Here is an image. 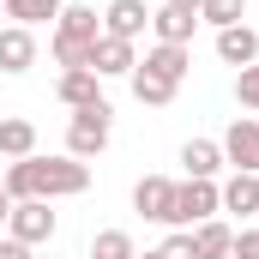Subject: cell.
I'll list each match as a JSON object with an SVG mask.
<instances>
[{"mask_svg":"<svg viewBox=\"0 0 259 259\" xmlns=\"http://www.w3.org/2000/svg\"><path fill=\"white\" fill-rule=\"evenodd\" d=\"M6 235H12V241H24V247L55 241V205H49V199H18V205H12V217H6Z\"/></svg>","mask_w":259,"mask_h":259,"instance_id":"obj_4","label":"cell"},{"mask_svg":"<svg viewBox=\"0 0 259 259\" xmlns=\"http://www.w3.org/2000/svg\"><path fill=\"white\" fill-rule=\"evenodd\" d=\"M253 6H259V0H253Z\"/></svg>","mask_w":259,"mask_h":259,"instance_id":"obj_32","label":"cell"},{"mask_svg":"<svg viewBox=\"0 0 259 259\" xmlns=\"http://www.w3.org/2000/svg\"><path fill=\"white\" fill-rule=\"evenodd\" d=\"M133 259H157V253H133Z\"/></svg>","mask_w":259,"mask_h":259,"instance_id":"obj_30","label":"cell"},{"mask_svg":"<svg viewBox=\"0 0 259 259\" xmlns=\"http://www.w3.org/2000/svg\"><path fill=\"white\" fill-rule=\"evenodd\" d=\"M61 6L66 0H0V12H6L12 24H24V30H30V24H55Z\"/></svg>","mask_w":259,"mask_h":259,"instance_id":"obj_19","label":"cell"},{"mask_svg":"<svg viewBox=\"0 0 259 259\" xmlns=\"http://www.w3.org/2000/svg\"><path fill=\"white\" fill-rule=\"evenodd\" d=\"M229 259H259V229H241L229 241Z\"/></svg>","mask_w":259,"mask_h":259,"instance_id":"obj_26","label":"cell"},{"mask_svg":"<svg viewBox=\"0 0 259 259\" xmlns=\"http://www.w3.org/2000/svg\"><path fill=\"white\" fill-rule=\"evenodd\" d=\"M36 247H24V241H12V235H0V259H30Z\"/></svg>","mask_w":259,"mask_h":259,"instance_id":"obj_27","label":"cell"},{"mask_svg":"<svg viewBox=\"0 0 259 259\" xmlns=\"http://www.w3.org/2000/svg\"><path fill=\"white\" fill-rule=\"evenodd\" d=\"M55 36H61V42H84V49H91V42L103 36V18H97L91 6H61V18H55Z\"/></svg>","mask_w":259,"mask_h":259,"instance_id":"obj_15","label":"cell"},{"mask_svg":"<svg viewBox=\"0 0 259 259\" xmlns=\"http://www.w3.org/2000/svg\"><path fill=\"white\" fill-rule=\"evenodd\" d=\"M0 18H6V12H0Z\"/></svg>","mask_w":259,"mask_h":259,"instance_id":"obj_31","label":"cell"},{"mask_svg":"<svg viewBox=\"0 0 259 259\" xmlns=\"http://www.w3.org/2000/svg\"><path fill=\"white\" fill-rule=\"evenodd\" d=\"M55 97H61L66 109H91V103H103V78L91 66H72V72L55 78Z\"/></svg>","mask_w":259,"mask_h":259,"instance_id":"obj_9","label":"cell"},{"mask_svg":"<svg viewBox=\"0 0 259 259\" xmlns=\"http://www.w3.org/2000/svg\"><path fill=\"white\" fill-rule=\"evenodd\" d=\"M187 235H193V253H199V259H229V241H235V229H229V223H217V217L193 223Z\"/></svg>","mask_w":259,"mask_h":259,"instance_id":"obj_17","label":"cell"},{"mask_svg":"<svg viewBox=\"0 0 259 259\" xmlns=\"http://www.w3.org/2000/svg\"><path fill=\"white\" fill-rule=\"evenodd\" d=\"M157 259H199L193 253V235H187V229H169V241L157 247Z\"/></svg>","mask_w":259,"mask_h":259,"instance_id":"obj_25","label":"cell"},{"mask_svg":"<svg viewBox=\"0 0 259 259\" xmlns=\"http://www.w3.org/2000/svg\"><path fill=\"white\" fill-rule=\"evenodd\" d=\"M145 24H151L145 0H109V12H103V36H121V42H139Z\"/></svg>","mask_w":259,"mask_h":259,"instance_id":"obj_8","label":"cell"},{"mask_svg":"<svg viewBox=\"0 0 259 259\" xmlns=\"http://www.w3.org/2000/svg\"><path fill=\"white\" fill-rule=\"evenodd\" d=\"M6 217H12V193L0 187V223H6Z\"/></svg>","mask_w":259,"mask_h":259,"instance_id":"obj_28","label":"cell"},{"mask_svg":"<svg viewBox=\"0 0 259 259\" xmlns=\"http://www.w3.org/2000/svg\"><path fill=\"white\" fill-rule=\"evenodd\" d=\"M18 157H36V121L0 115V163H18Z\"/></svg>","mask_w":259,"mask_h":259,"instance_id":"obj_13","label":"cell"},{"mask_svg":"<svg viewBox=\"0 0 259 259\" xmlns=\"http://www.w3.org/2000/svg\"><path fill=\"white\" fill-rule=\"evenodd\" d=\"M139 247H133V235L127 229H103L97 241H91V259H133Z\"/></svg>","mask_w":259,"mask_h":259,"instance_id":"obj_22","label":"cell"},{"mask_svg":"<svg viewBox=\"0 0 259 259\" xmlns=\"http://www.w3.org/2000/svg\"><path fill=\"white\" fill-rule=\"evenodd\" d=\"M235 103H241V109H253V115H259V61L235 72Z\"/></svg>","mask_w":259,"mask_h":259,"instance_id":"obj_24","label":"cell"},{"mask_svg":"<svg viewBox=\"0 0 259 259\" xmlns=\"http://www.w3.org/2000/svg\"><path fill=\"white\" fill-rule=\"evenodd\" d=\"M12 205L18 199H78L91 187V163H78V157H18V163H6V181H0Z\"/></svg>","mask_w":259,"mask_h":259,"instance_id":"obj_1","label":"cell"},{"mask_svg":"<svg viewBox=\"0 0 259 259\" xmlns=\"http://www.w3.org/2000/svg\"><path fill=\"white\" fill-rule=\"evenodd\" d=\"M49 55L61 61V72H72V66H91V49H84V42H61V36H49Z\"/></svg>","mask_w":259,"mask_h":259,"instance_id":"obj_23","label":"cell"},{"mask_svg":"<svg viewBox=\"0 0 259 259\" xmlns=\"http://www.w3.org/2000/svg\"><path fill=\"white\" fill-rule=\"evenodd\" d=\"M139 66H145V72H157V78H169V84H181V78H187V66H193V55H187V49H175V42H151Z\"/></svg>","mask_w":259,"mask_h":259,"instance_id":"obj_16","label":"cell"},{"mask_svg":"<svg viewBox=\"0 0 259 259\" xmlns=\"http://www.w3.org/2000/svg\"><path fill=\"white\" fill-rule=\"evenodd\" d=\"M151 30H157V42L187 49L193 30H199V12H187V6H157V12H151Z\"/></svg>","mask_w":259,"mask_h":259,"instance_id":"obj_12","label":"cell"},{"mask_svg":"<svg viewBox=\"0 0 259 259\" xmlns=\"http://www.w3.org/2000/svg\"><path fill=\"white\" fill-rule=\"evenodd\" d=\"M133 211H139L145 223H169V211H175V181H169V175H145V181L133 187Z\"/></svg>","mask_w":259,"mask_h":259,"instance_id":"obj_6","label":"cell"},{"mask_svg":"<svg viewBox=\"0 0 259 259\" xmlns=\"http://www.w3.org/2000/svg\"><path fill=\"white\" fill-rule=\"evenodd\" d=\"M223 211L253 217V211H259V175H241V169H235V175L223 181Z\"/></svg>","mask_w":259,"mask_h":259,"instance_id":"obj_18","label":"cell"},{"mask_svg":"<svg viewBox=\"0 0 259 259\" xmlns=\"http://www.w3.org/2000/svg\"><path fill=\"white\" fill-rule=\"evenodd\" d=\"M109 133H115V109H109V103L72 109V121H66V157L91 163L97 151H109Z\"/></svg>","mask_w":259,"mask_h":259,"instance_id":"obj_2","label":"cell"},{"mask_svg":"<svg viewBox=\"0 0 259 259\" xmlns=\"http://www.w3.org/2000/svg\"><path fill=\"white\" fill-rule=\"evenodd\" d=\"M217 61H223V66H253L259 61V30H253V24L217 30Z\"/></svg>","mask_w":259,"mask_h":259,"instance_id":"obj_11","label":"cell"},{"mask_svg":"<svg viewBox=\"0 0 259 259\" xmlns=\"http://www.w3.org/2000/svg\"><path fill=\"white\" fill-rule=\"evenodd\" d=\"M223 163L229 169H241V175H259V121H229V133H223Z\"/></svg>","mask_w":259,"mask_h":259,"instance_id":"obj_5","label":"cell"},{"mask_svg":"<svg viewBox=\"0 0 259 259\" xmlns=\"http://www.w3.org/2000/svg\"><path fill=\"white\" fill-rule=\"evenodd\" d=\"M133 66H139L133 42H121V36H97L91 42V72L97 78H133Z\"/></svg>","mask_w":259,"mask_h":259,"instance_id":"obj_7","label":"cell"},{"mask_svg":"<svg viewBox=\"0 0 259 259\" xmlns=\"http://www.w3.org/2000/svg\"><path fill=\"white\" fill-rule=\"evenodd\" d=\"M175 91H181V84H169V78H157V72L133 66V97H139L145 109H169V103H175Z\"/></svg>","mask_w":259,"mask_h":259,"instance_id":"obj_20","label":"cell"},{"mask_svg":"<svg viewBox=\"0 0 259 259\" xmlns=\"http://www.w3.org/2000/svg\"><path fill=\"white\" fill-rule=\"evenodd\" d=\"M163 6H187V12H199V0H163Z\"/></svg>","mask_w":259,"mask_h":259,"instance_id":"obj_29","label":"cell"},{"mask_svg":"<svg viewBox=\"0 0 259 259\" xmlns=\"http://www.w3.org/2000/svg\"><path fill=\"white\" fill-rule=\"evenodd\" d=\"M241 12H247V0H199V24H211V30L241 24Z\"/></svg>","mask_w":259,"mask_h":259,"instance_id":"obj_21","label":"cell"},{"mask_svg":"<svg viewBox=\"0 0 259 259\" xmlns=\"http://www.w3.org/2000/svg\"><path fill=\"white\" fill-rule=\"evenodd\" d=\"M223 211V187L217 181H175V211H169V229H193L205 217Z\"/></svg>","mask_w":259,"mask_h":259,"instance_id":"obj_3","label":"cell"},{"mask_svg":"<svg viewBox=\"0 0 259 259\" xmlns=\"http://www.w3.org/2000/svg\"><path fill=\"white\" fill-rule=\"evenodd\" d=\"M36 66V36L24 24H0V72H30Z\"/></svg>","mask_w":259,"mask_h":259,"instance_id":"obj_10","label":"cell"},{"mask_svg":"<svg viewBox=\"0 0 259 259\" xmlns=\"http://www.w3.org/2000/svg\"><path fill=\"white\" fill-rule=\"evenodd\" d=\"M181 169H187V181H217L223 145H217V139H187V145H181Z\"/></svg>","mask_w":259,"mask_h":259,"instance_id":"obj_14","label":"cell"}]
</instances>
